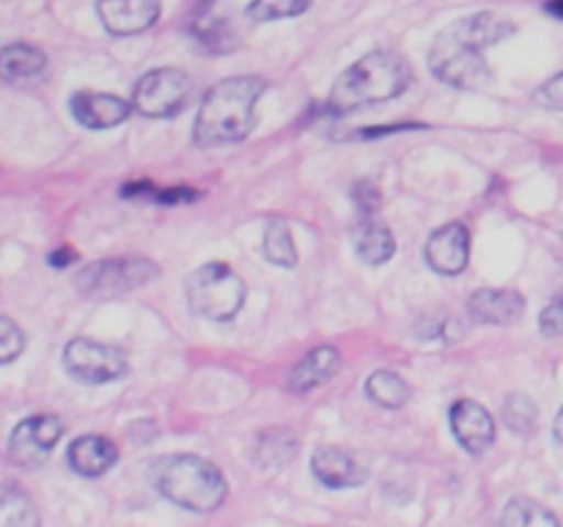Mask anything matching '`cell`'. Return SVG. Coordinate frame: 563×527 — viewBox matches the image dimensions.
Returning a JSON list of instances; mask_svg holds the SVG:
<instances>
[{
  "instance_id": "52a82bcc",
  "label": "cell",
  "mask_w": 563,
  "mask_h": 527,
  "mask_svg": "<svg viewBox=\"0 0 563 527\" xmlns=\"http://www.w3.org/2000/svg\"><path fill=\"white\" fill-rule=\"evenodd\" d=\"M192 93L190 77L174 66H163L137 80L132 93V110H137L146 119H168L176 115L187 104Z\"/></svg>"
},
{
  "instance_id": "83f0119b",
  "label": "cell",
  "mask_w": 563,
  "mask_h": 527,
  "mask_svg": "<svg viewBox=\"0 0 563 527\" xmlns=\"http://www.w3.org/2000/svg\"><path fill=\"white\" fill-rule=\"evenodd\" d=\"M25 349V335L11 322L9 316H0V366L16 360Z\"/></svg>"
},
{
  "instance_id": "44dd1931",
  "label": "cell",
  "mask_w": 563,
  "mask_h": 527,
  "mask_svg": "<svg viewBox=\"0 0 563 527\" xmlns=\"http://www.w3.org/2000/svg\"><path fill=\"white\" fill-rule=\"evenodd\" d=\"M297 456V437L289 428H264L256 437V461L264 467H284Z\"/></svg>"
},
{
  "instance_id": "d6986e66",
  "label": "cell",
  "mask_w": 563,
  "mask_h": 527,
  "mask_svg": "<svg viewBox=\"0 0 563 527\" xmlns=\"http://www.w3.org/2000/svg\"><path fill=\"white\" fill-rule=\"evenodd\" d=\"M0 527H38L36 503L14 483H0Z\"/></svg>"
},
{
  "instance_id": "7402d4cb",
  "label": "cell",
  "mask_w": 563,
  "mask_h": 527,
  "mask_svg": "<svg viewBox=\"0 0 563 527\" xmlns=\"http://www.w3.org/2000/svg\"><path fill=\"white\" fill-rule=\"evenodd\" d=\"M366 393L374 404L385 406V410H401L410 401V384L396 371L379 368L366 379Z\"/></svg>"
},
{
  "instance_id": "2e32d148",
  "label": "cell",
  "mask_w": 563,
  "mask_h": 527,
  "mask_svg": "<svg viewBox=\"0 0 563 527\" xmlns=\"http://www.w3.org/2000/svg\"><path fill=\"white\" fill-rule=\"evenodd\" d=\"M339 368L341 351L335 346H317L289 373V390L291 393H311V390L328 384L339 373Z\"/></svg>"
},
{
  "instance_id": "5bb4252c",
  "label": "cell",
  "mask_w": 563,
  "mask_h": 527,
  "mask_svg": "<svg viewBox=\"0 0 563 527\" xmlns=\"http://www.w3.org/2000/svg\"><path fill=\"white\" fill-rule=\"evenodd\" d=\"M311 470L317 475L319 483L330 489H350L366 483L368 470L355 453H350L346 448H335V445H328V448H319L317 453L311 456Z\"/></svg>"
},
{
  "instance_id": "f546056e",
  "label": "cell",
  "mask_w": 563,
  "mask_h": 527,
  "mask_svg": "<svg viewBox=\"0 0 563 527\" xmlns=\"http://www.w3.org/2000/svg\"><path fill=\"white\" fill-rule=\"evenodd\" d=\"M539 327H542L544 335L555 338V335H563V289L550 300V305L544 307L542 316H539Z\"/></svg>"
},
{
  "instance_id": "603a6c76",
  "label": "cell",
  "mask_w": 563,
  "mask_h": 527,
  "mask_svg": "<svg viewBox=\"0 0 563 527\" xmlns=\"http://www.w3.org/2000/svg\"><path fill=\"white\" fill-rule=\"evenodd\" d=\"M498 527H561V522L537 500L511 497L500 514Z\"/></svg>"
},
{
  "instance_id": "ac0fdd59",
  "label": "cell",
  "mask_w": 563,
  "mask_h": 527,
  "mask_svg": "<svg viewBox=\"0 0 563 527\" xmlns=\"http://www.w3.org/2000/svg\"><path fill=\"white\" fill-rule=\"evenodd\" d=\"M47 71V55L33 44H9L0 49V77L11 86H33Z\"/></svg>"
},
{
  "instance_id": "f1b7e54d",
  "label": "cell",
  "mask_w": 563,
  "mask_h": 527,
  "mask_svg": "<svg viewBox=\"0 0 563 527\" xmlns=\"http://www.w3.org/2000/svg\"><path fill=\"white\" fill-rule=\"evenodd\" d=\"M352 201L357 203V209H361V214H374L379 206H383V192H379V187L374 184V181L368 179H361L352 184Z\"/></svg>"
},
{
  "instance_id": "e0dca14e",
  "label": "cell",
  "mask_w": 563,
  "mask_h": 527,
  "mask_svg": "<svg viewBox=\"0 0 563 527\" xmlns=\"http://www.w3.org/2000/svg\"><path fill=\"white\" fill-rule=\"evenodd\" d=\"M66 459H69V467L77 475L99 478L119 461V448H115L108 437L86 434V437H77L75 442L69 445Z\"/></svg>"
},
{
  "instance_id": "d6a6232c",
  "label": "cell",
  "mask_w": 563,
  "mask_h": 527,
  "mask_svg": "<svg viewBox=\"0 0 563 527\" xmlns=\"http://www.w3.org/2000/svg\"><path fill=\"white\" fill-rule=\"evenodd\" d=\"M49 267H55V269H64V267H69V264H75L77 261V253H75V247H69V245H60L58 250H53L49 253Z\"/></svg>"
},
{
  "instance_id": "9a60e30c",
  "label": "cell",
  "mask_w": 563,
  "mask_h": 527,
  "mask_svg": "<svg viewBox=\"0 0 563 527\" xmlns=\"http://www.w3.org/2000/svg\"><path fill=\"white\" fill-rule=\"evenodd\" d=\"M526 311V296L515 289H478L467 300V316L476 324H511Z\"/></svg>"
},
{
  "instance_id": "cb8c5ba5",
  "label": "cell",
  "mask_w": 563,
  "mask_h": 527,
  "mask_svg": "<svg viewBox=\"0 0 563 527\" xmlns=\"http://www.w3.org/2000/svg\"><path fill=\"white\" fill-rule=\"evenodd\" d=\"M190 33L209 53H229L234 47V33H231L229 22L214 20L209 11H196V16L190 20Z\"/></svg>"
},
{
  "instance_id": "836d02e7",
  "label": "cell",
  "mask_w": 563,
  "mask_h": 527,
  "mask_svg": "<svg viewBox=\"0 0 563 527\" xmlns=\"http://www.w3.org/2000/svg\"><path fill=\"white\" fill-rule=\"evenodd\" d=\"M544 11L553 14L555 20H563V0H548V3H544Z\"/></svg>"
},
{
  "instance_id": "4dcf8cb0",
  "label": "cell",
  "mask_w": 563,
  "mask_h": 527,
  "mask_svg": "<svg viewBox=\"0 0 563 527\" xmlns=\"http://www.w3.org/2000/svg\"><path fill=\"white\" fill-rule=\"evenodd\" d=\"M537 104H542V108L548 110H559L563 113V71L561 75L550 77L548 82H542V86L537 88Z\"/></svg>"
},
{
  "instance_id": "4fadbf2b",
  "label": "cell",
  "mask_w": 563,
  "mask_h": 527,
  "mask_svg": "<svg viewBox=\"0 0 563 527\" xmlns=\"http://www.w3.org/2000/svg\"><path fill=\"white\" fill-rule=\"evenodd\" d=\"M69 108L77 124H82L86 130H110V126L124 124L132 113V104L126 99L99 91H77Z\"/></svg>"
},
{
  "instance_id": "7a4b0ae2",
  "label": "cell",
  "mask_w": 563,
  "mask_h": 527,
  "mask_svg": "<svg viewBox=\"0 0 563 527\" xmlns=\"http://www.w3.org/2000/svg\"><path fill=\"white\" fill-rule=\"evenodd\" d=\"M264 91H267V80L258 75L225 77L214 82L196 115L192 141L201 148L245 141L256 126V104Z\"/></svg>"
},
{
  "instance_id": "ba28073f",
  "label": "cell",
  "mask_w": 563,
  "mask_h": 527,
  "mask_svg": "<svg viewBox=\"0 0 563 527\" xmlns=\"http://www.w3.org/2000/svg\"><path fill=\"white\" fill-rule=\"evenodd\" d=\"M64 368L71 379L86 384H104L130 373V360L119 346L75 338L64 349Z\"/></svg>"
},
{
  "instance_id": "1f68e13d",
  "label": "cell",
  "mask_w": 563,
  "mask_h": 527,
  "mask_svg": "<svg viewBox=\"0 0 563 527\" xmlns=\"http://www.w3.org/2000/svg\"><path fill=\"white\" fill-rule=\"evenodd\" d=\"M198 198V192L196 190H190V187H174V190H157L154 192V198L152 201H157V203H190V201H196Z\"/></svg>"
},
{
  "instance_id": "e575fe53",
  "label": "cell",
  "mask_w": 563,
  "mask_h": 527,
  "mask_svg": "<svg viewBox=\"0 0 563 527\" xmlns=\"http://www.w3.org/2000/svg\"><path fill=\"white\" fill-rule=\"evenodd\" d=\"M553 431H555V439H559V442H561V448H563V406H561L559 417H555V426H553Z\"/></svg>"
},
{
  "instance_id": "484cf974",
  "label": "cell",
  "mask_w": 563,
  "mask_h": 527,
  "mask_svg": "<svg viewBox=\"0 0 563 527\" xmlns=\"http://www.w3.org/2000/svg\"><path fill=\"white\" fill-rule=\"evenodd\" d=\"M504 423L511 431L520 434V437H528V434H533V428H537L539 423L537 404H533L528 395L511 393L509 399L504 401Z\"/></svg>"
},
{
  "instance_id": "4316f807",
  "label": "cell",
  "mask_w": 563,
  "mask_h": 527,
  "mask_svg": "<svg viewBox=\"0 0 563 527\" xmlns=\"http://www.w3.org/2000/svg\"><path fill=\"white\" fill-rule=\"evenodd\" d=\"M311 9V0H253L247 5V16L253 22L286 20V16H300Z\"/></svg>"
},
{
  "instance_id": "6da1fadb",
  "label": "cell",
  "mask_w": 563,
  "mask_h": 527,
  "mask_svg": "<svg viewBox=\"0 0 563 527\" xmlns=\"http://www.w3.org/2000/svg\"><path fill=\"white\" fill-rule=\"evenodd\" d=\"M515 33V22L498 11H478L462 16L438 33L429 49V69L438 80L454 88L476 91L489 82V66L484 53Z\"/></svg>"
},
{
  "instance_id": "3957f363",
  "label": "cell",
  "mask_w": 563,
  "mask_h": 527,
  "mask_svg": "<svg viewBox=\"0 0 563 527\" xmlns=\"http://www.w3.org/2000/svg\"><path fill=\"white\" fill-rule=\"evenodd\" d=\"M412 82V66L407 64L405 55L394 49H374L363 55L361 60L341 71L333 91L328 97V113L344 115L366 104L388 102V99L401 97Z\"/></svg>"
},
{
  "instance_id": "277c9868",
  "label": "cell",
  "mask_w": 563,
  "mask_h": 527,
  "mask_svg": "<svg viewBox=\"0 0 563 527\" xmlns=\"http://www.w3.org/2000/svg\"><path fill=\"white\" fill-rule=\"evenodd\" d=\"M154 481L163 497H168L174 505H181L196 514H209L218 511L229 497V483L225 475L212 464L192 453L165 456L154 467Z\"/></svg>"
},
{
  "instance_id": "9c48e42d",
  "label": "cell",
  "mask_w": 563,
  "mask_h": 527,
  "mask_svg": "<svg viewBox=\"0 0 563 527\" xmlns=\"http://www.w3.org/2000/svg\"><path fill=\"white\" fill-rule=\"evenodd\" d=\"M60 434H64V423L55 415H31L9 437V461L16 467H38L47 461L53 448L58 445Z\"/></svg>"
},
{
  "instance_id": "7c38bea8",
  "label": "cell",
  "mask_w": 563,
  "mask_h": 527,
  "mask_svg": "<svg viewBox=\"0 0 563 527\" xmlns=\"http://www.w3.org/2000/svg\"><path fill=\"white\" fill-rule=\"evenodd\" d=\"M104 31L113 36H135L159 20V0H99Z\"/></svg>"
},
{
  "instance_id": "8992f818",
  "label": "cell",
  "mask_w": 563,
  "mask_h": 527,
  "mask_svg": "<svg viewBox=\"0 0 563 527\" xmlns=\"http://www.w3.org/2000/svg\"><path fill=\"white\" fill-rule=\"evenodd\" d=\"M159 274V267L148 258H102L77 272L75 285L91 300H113L143 289Z\"/></svg>"
},
{
  "instance_id": "ffe728a7",
  "label": "cell",
  "mask_w": 563,
  "mask_h": 527,
  "mask_svg": "<svg viewBox=\"0 0 563 527\" xmlns=\"http://www.w3.org/2000/svg\"><path fill=\"white\" fill-rule=\"evenodd\" d=\"M355 250L363 261L372 264V267H379V264L394 258L396 239L383 223H377V220H366L355 234Z\"/></svg>"
},
{
  "instance_id": "5b68a950",
  "label": "cell",
  "mask_w": 563,
  "mask_h": 527,
  "mask_svg": "<svg viewBox=\"0 0 563 527\" xmlns=\"http://www.w3.org/2000/svg\"><path fill=\"white\" fill-rule=\"evenodd\" d=\"M192 313L209 322H229L245 305V280L223 261H209L187 278Z\"/></svg>"
},
{
  "instance_id": "30bf717a",
  "label": "cell",
  "mask_w": 563,
  "mask_h": 527,
  "mask_svg": "<svg viewBox=\"0 0 563 527\" xmlns=\"http://www.w3.org/2000/svg\"><path fill=\"white\" fill-rule=\"evenodd\" d=\"M451 428L462 448L473 456H482L495 442V421L478 401L460 399L451 406Z\"/></svg>"
},
{
  "instance_id": "8fae6325",
  "label": "cell",
  "mask_w": 563,
  "mask_h": 527,
  "mask_svg": "<svg viewBox=\"0 0 563 527\" xmlns=\"http://www.w3.org/2000/svg\"><path fill=\"white\" fill-rule=\"evenodd\" d=\"M427 261L440 274H460L471 261V231L462 223H445L427 242Z\"/></svg>"
},
{
  "instance_id": "d4e9b609",
  "label": "cell",
  "mask_w": 563,
  "mask_h": 527,
  "mask_svg": "<svg viewBox=\"0 0 563 527\" xmlns=\"http://www.w3.org/2000/svg\"><path fill=\"white\" fill-rule=\"evenodd\" d=\"M264 256L275 267H297V247L289 225L284 220H269L264 228Z\"/></svg>"
}]
</instances>
